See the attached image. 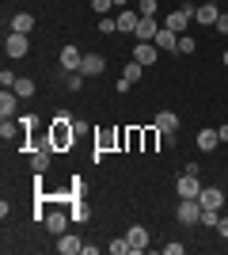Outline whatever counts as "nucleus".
Wrapping results in <instances>:
<instances>
[{
  "label": "nucleus",
  "mask_w": 228,
  "mask_h": 255,
  "mask_svg": "<svg viewBox=\"0 0 228 255\" xmlns=\"http://www.w3.org/2000/svg\"><path fill=\"white\" fill-rule=\"evenodd\" d=\"M114 8H130V0H114Z\"/></svg>",
  "instance_id": "nucleus-40"
},
{
  "label": "nucleus",
  "mask_w": 228,
  "mask_h": 255,
  "mask_svg": "<svg viewBox=\"0 0 228 255\" xmlns=\"http://www.w3.org/2000/svg\"><path fill=\"white\" fill-rule=\"evenodd\" d=\"M126 149L130 152L145 149V129H126Z\"/></svg>",
  "instance_id": "nucleus-25"
},
{
  "label": "nucleus",
  "mask_w": 228,
  "mask_h": 255,
  "mask_svg": "<svg viewBox=\"0 0 228 255\" xmlns=\"http://www.w3.org/2000/svg\"><path fill=\"white\" fill-rule=\"evenodd\" d=\"M221 61H225V69H228V50H225V53H221Z\"/></svg>",
  "instance_id": "nucleus-41"
},
{
  "label": "nucleus",
  "mask_w": 228,
  "mask_h": 255,
  "mask_svg": "<svg viewBox=\"0 0 228 255\" xmlns=\"http://www.w3.org/2000/svg\"><path fill=\"white\" fill-rule=\"evenodd\" d=\"M84 80H87V76L80 73V69H76V73H69V92H80V88H84Z\"/></svg>",
  "instance_id": "nucleus-32"
},
{
  "label": "nucleus",
  "mask_w": 228,
  "mask_h": 255,
  "mask_svg": "<svg viewBox=\"0 0 228 255\" xmlns=\"http://www.w3.org/2000/svg\"><path fill=\"white\" fill-rule=\"evenodd\" d=\"M217 133H221V141H228V122H221V126H217Z\"/></svg>",
  "instance_id": "nucleus-39"
},
{
  "label": "nucleus",
  "mask_w": 228,
  "mask_h": 255,
  "mask_svg": "<svg viewBox=\"0 0 228 255\" xmlns=\"http://www.w3.org/2000/svg\"><path fill=\"white\" fill-rule=\"evenodd\" d=\"M217 145H221V133H217V129H202V133H198V149H202V152H213Z\"/></svg>",
  "instance_id": "nucleus-21"
},
{
  "label": "nucleus",
  "mask_w": 228,
  "mask_h": 255,
  "mask_svg": "<svg viewBox=\"0 0 228 255\" xmlns=\"http://www.w3.org/2000/svg\"><path fill=\"white\" fill-rule=\"evenodd\" d=\"M152 42L160 46L163 53H179V34H175L171 27H160V31H156V38H152Z\"/></svg>",
  "instance_id": "nucleus-12"
},
{
  "label": "nucleus",
  "mask_w": 228,
  "mask_h": 255,
  "mask_svg": "<svg viewBox=\"0 0 228 255\" xmlns=\"http://www.w3.org/2000/svg\"><path fill=\"white\" fill-rule=\"evenodd\" d=\"M57 252H61V255H76V252H80V248H84V240H80V236H73V233H61V236H57Z\"/></svg>",
  "instance_id": "nucleus-19"
},
{
  "label": "nucleus",
  "mask_w": 228,
  "mask_h": 255,
  "mask_svg": "<svg viewBox=\"0 0 228 255\" xmlns=\"http://www.w3.org/2000/svg\"><path fill=\"white\" fill-rule=\"evenodd\" d=\"M202 187H206V183H198V175L183 171V179L175 183V194H179V198H198V194H202Z\"/></svg>",
  "instance_id": "nucleus-6"
},
{
  "label": "nucleus",
  "mask_w": 228,
  "mask_h": 255,
  "mask_svg": "<svg viewBox=\"0 0 228 255\" xmlns=\"http://www.w3.org/2000/svg\"><path fill=\"white\" fill-rule=\"evenodd\" d=\"M27 50H31L27 34H19V31H8V38H4V53H8V57H27Z\"/></svg>",
  "instance_id": "nucleus-5"
},
{
  "label": "nucleus",
  "mask_w": 228,
  "mask_h": 255,
  "mask_svg": "<svg viewBox=\"0 0 228 255\" xmlns=\"http://www.w3.org/2000/svg\"><path fill=\"white\" fill-rule=\"evenodd\" d=\"M50 149H54L50 141H46V145H38V149H31V171H34V175H42V171L50 168Z\"/></svg>",
  "instance_id": "nucleus-11"
},
{
  "label": "nucleus",
  "mask_w": 228,
  "mask_h": 255,
  "mask_svg": "<svg viewBox=\"0 0 228 255\" xmlns=\"http://www.w3.org/2000/svg\"><path fill=\"white\" fill-rule=\"evenodd\" d=\"M11 31H19V34H31V31H34V15H31V11H19V15L11 19Z\"/></svg>",
  "instance_id": "nucleus-22"
},
{
  "label": "nucleus",
  "mask_w": 228,
  "mask_h": 255,
  "mask_svg": "<svg viewBox=\"0 0 228 255\" xmlns=\"http://www.w3.org/2000/svg\"><path fill=\"white\" fill-rule=\"evenodd\" d=\"M217 233L228 240V213H221V221H217Z\"/></svg>",
  "instance_id": "nucleus-37"
},
{
  "label": "nucleus",
  "mask_w": 228,
  "mask_h": 255,
  "mask_svg": "<svg viewBox=\"0 0 228 255\" xmlns=\"http://www.w3.org/2000/svg\"><path fill=\"white\" fill-rule=\"evenodd\" d=\"M103 69H107V61H103L99 53H84V65H80V73H84V76H99Z\"/></svg>",
  "instance_id": "nucleus-20"
},
{
  "label": "nucleus",
  "mask_w": 228,
  "mask_h": 255,
  "mask_svg": "<svg viewBox=\"0 0 228 255\" xmlns=\"http://www.w3.org/2000/svg\"><path fill=\"white\" fill-rule=\"evenodd\" d=\"M118 31H126V34H137V27H141V11L137 8H118Z\"/></svg>",
  "instance_id": "nucleus-7"
},
{
  "label": "nucleus",
  "mask_w": 228,
  "mask_h": 255,
  "mask_svg": "<svg viewBox=\"0 0 228 255\" xmlns=\"http://www.w3.org/2000/svg\"><path fill=\"white\" fill-rule=\"evenodd\" d=\"M179 221L183 225H202V202L198 198H179Z\"/></svg>",
  "instance_id": "nucleus-4"
},
{
  "label": "nucleus",
  "mask_w": 228,
  "mask_h": 255,
  "mask_svg": "<svg viewBox=\"0 0 228 255\" xmlns=\"http://www.w3.org/2000/svg\"><path fill=\"white\" fill-rule=\"evenodd\" d=\"M198 50V42L190 38V34H179V53H194Z\"/></svg>",
  "instance_id": "nucleus-33"
},
{
  "label": "nucleus",
  "mask_w": 228,
  "mask_h": 255,
  "mask_svg": "<svg viewBox=\"0 0 228 255\" xmlns=\"http://www.w3.org/2000/svg\"><path fill=\"white\" fill-rule=\"evenodd\" d=\"M160 46H156V42H137V50H133V61H141L145 65V69H149V65H156V61H160Z\"/></svg>",
  "instance_id": "nucleus-8"
},
{
  "label": "nucleus",
  "mask_w": 228,
  "mask_h": 255,
  "mask_svg": "<svg viewBox=\"0 0 228 255\" xmlns=\"http://www.w3.org/2000/svg\"><path fill=\"white\" fill-rule=\"evenodd\" d=\"M156 129L160 133H179V115L175 111H160L156 115Z\"/></svg>",
  "instance_id": "nucleus-18"
},
{
  "label": "nucleus",
  "mask_w": 228,
  "mask_h": 255,
  "mask_svg": "<svg viewBox=\"0 0 228 255\" xmlns=\"http://www.w3.org/2000/svg\"><path fill=\"white\" fill-rule=\"evenodd\" d=\"M122 76H126L130 84H137V80L145 76V65H141V61H133V57H130V61H126V69H122Z\"/></svg>",
  "instance_id": "nucleus-23"
},
{
  "label": "nucleus",
  "mask_w": 228,
  "mask_h": 255,
  "mask_svg": "<svg viewBox=\"0 0 228 255\" xmlns=\"http://www.w3.org/2000/svg\"><path fill=\"white\" fill-rule=\"evenodd\" d=\"M15 111H19V96L11 88H4L0 92V118H15Z\"/></svg>",
  "instance_id": "nucleus-14"
},
{
  "label": "nucleus",
  "mask_w": 228,
  "mask_h": 255,
  "mask_svg": "<svg viewBox=\"0 0 228 255\" xmlns=\"http://www.w3.org/2000/svg\"><path fill=\"white\" fill-rule=\"evenodd\" d=\"M50 145H54L57 152H65V149L76 145V126H73V118H69V115L54 118V126H50Z\"/></svg>",
  "instance_id": "nucleus-1"
},
{
  "label": "nucleus",
  "mask_w": 228,
  "mask_h": 255,
  "mask_svg": "<svg viewBox=\"0 0 228 255\" xmlns=\"http://www.w3.org/2000/svg\"><path fill=\"white\" fill-rule=\"evenodd\" d=\"M118 31V19L114 15H99V34H114Z\"/></svg>",
  "instance_id": "nucleus-27"
},
{
  "label": "nucleus",
  "mask_w": 228,
  "mask_h": 255,
  "mask_svg": "<svg viewBox=\"0 0 228 255\" xmlns=\"http://www.w3.org/2000/svg\"><path fill=\"white\" fill-rule=\"evenodd\" d=\"M163 252H167V255H183V252H186V248H183V244H175V240H171V244L163 248Z\"/></svg>",
  "instance_id": "nucleus-38"
},
{
  "label": "nucleus",
  "mask_w": 228,
  "mask_h": 255,
  "mask_svg": "<svg viewBox=\"0 0 228 255\" xmlns=\"http://www.w3.org/2000/svg\"><path fill=\"white\" fill-rule=\"evenodd\" d=\"M11 92H15V96H19V99H31V96H34V80H31V76H19Z\"/></svg>",
  "instance_id": "nucleus-24"
},
{
  "label": "nucleus",
  "mask_w": 228,
  "mask_h": 255,
  "mask_svg": "<svg viewBox=\"0 0 228 255\" xmlns=\"http://www.w3.org/2000/svg\"><path fill=\"white\" fill-rule=\"evenodd\" d=\"M156 8H160V0H137V11H141V15H156Z\"/></svg>",
  "instance_id": "nucleus-30"
},
{
  "label": "nucleus",
  "mask_w": 228,
  "mask_h": 255,
  "mask_svg": "<svg viewBox=\"0 0 228 255\" xmlns=\"http://www.w3.org/2000/svg\"><path fill=\"white\" fill-rule=\"evenodd\" d=\"M217 15H221V8L213 4V0L198 4V11H194V19H198V23H206V27H213V23H217Z\"/></svg>",
  "instance_id": "nucleus-17"
},
{
  "label": "nucleus",
  "mask_w": 228,
  "mask_h": 255,
  "mask_svg": "<svg viewBox=\"0 0 228 255\" xmlns=\"http://www.w3.org/2000/svg\"><path fill=\"white\" fill-rule=\"evenodd\" d=\"M156 31H160V23H156V15H141V27H137V42H152L156 38Z\"/></svg>",
  "instance_id": "nucleus-15"
},
{
  "label": "nucleus",
  "mask_w": 228,
  "mask_h": 255,
  "mask_svg": "<svg viewBox=\"0 0 228 255\" xmlns=\"http://www.w3.org/2000/svg\"><path fill=\"white\" fill-rule=\"evenodd\" d=\"M213 27H217L221 34H228V11H221V15H217V23H213Z\"/></svg>",
  "instance_id": "nucleus-36"
},
{
  "label": "nucleus",
  "mask_w": 228,
  "mask_h": 255,
  "mask_svg": "<svg viewBox=\"0 0 228 255\" xmlns=\"http://www.w3.org/2000/svg\"><path fill=\"white\" fill-rule=\"evenodd\" d=\"M225 171H228V164H225Z\"/></svg>",
  "instance_id": "nucleus-42"
},
{
  "label": "nucleus",
  "mask_w": 228,
  "mask_h": 255,
  "mask_svg": "<svg viewBox=\"0 0 228 255\" xmlns=\"http://www.w3.org/2000/svg\"><path fill=\"white\" fill-rule=\"evenodd\" d=\"M217 221H221V210H202V225L217 229Z\"/></svg>",
  "instance_id": "nucleus-34"
},
{
  "label": "nucleus",
  "mask_w": 228,
  "mask_h": 255,
  "mask_svg": "<svg viewBox=\"0 0 228 255\" xmlns=\"http://www.w3.org/2000/svg\"><path fill=\"white\" fill-rule=\"evenodd\" d=\"M194 11H198V8H190V0H186L183 8H175V11H167V19H163V27H171L175 34H183L186 27H190V19H194Z\"/></svg>",
  "instance_id": "nucleus-3"
},
{
  "label": "nucleus",
  "mask_w": 228,
  "mask_h": 255,
  "mask_svg": "<svg viewBox=\"0 0 228 255\" xmlns=\"http://www.w3.org/2000/svg\"><path fill=\"white\" fill-rule=\"evenodd\" d=\"M15 80H19V76L11 73V69H4V73H0V84H4V88H15Z\"/></svg>",
  "instance_id": "nucleus-35"
},
{
  "label": "nucleus",
  "mask_w": 228,
  "mask_h": 255,
  "mask_svg": "<svg viewBox=\"0 0 228 255\" xmlns=\"http://www.w3.org/2000/svg\"><path fill=\"white\" fill-rule=\"evenodd\" d=\"M156 141H160V129H156V126L145 129V152H156Z\"/></svg>",
  "instance_id": "nucleus-28"
},
{
  "label": "nucleus",
  "mask_w": 228,
  "mask_h": 255,
  "mask_svg": "<svg viewBox=\"0 0 228 255\" xmlns=\"http://www.w3.org/2000/svg\"><path fill=\"white\" fill-rule=\"evenodd\" d=\"M110 255H126V252H130V240H126V236H118V240H110Z\"/></svg>",
  "instance_id": "nucleus-29"
},
{
  "label": "nucleus",
  "mask_w": 228,
  "mask_h": 255,
  "mask_svg": "<svg viewBox=\"0 0 228 255\" xmlns=\"http://www.w3.org/2000/svg\"><path fill=\"white\" fill-rule=\"evenodd\" d=\"M57 61H61V69H65V73H76V69L84 65V53H80L73 42H69L65 50H61V57H57Z\"/></svg>",
  "instance_id": "nucleus-10"
},
{
  "label": "nucleus",
  "mask_w": 228,
  "mask_h": 255,
  "mask_svg": "<svg viewBox=\"0 0 228 255\" xmlns=\"http://www.w3.org/2000/svg\"><path fill=\"white\" fill-rule=\"evenodd\" d=\"M15 126H19L15 118H4V122H0V137H4V141H11V137H15V133H19V129H15Z\"/></svg>",
  "instance_id": "nucleus-26"
},
{
  "label": "nucleus",
  "mask_w": 228,
  "mask_h": 255,
  "mask_svg": "<svg viewBox=\"0 0 228 255\" xmlns=\"http://www.w3.org/2000/svg\"><path fill=\"white\" fill-rule=\"evenodd\" d=\"M198 202H202V210H221V206H225V191H221V187H202Z\"/></svg>",
  "instance_id": "nucleus-9"
},
{
  "label": "nucleus",
  "mask_w": 228,
  "mask_h": 255,
  "mask_svg": "<svg viewBox=\"0 0 228 255\" xmlns=\"http://www.w3.org/2000/svg\"><path fill=\"white\" fill-rule=\"evenodd\" d=\"M126 240H130V252H145V248H149V229H145V225H133L130 233H126Z\"/></svg>",
  "instance_id": "nucleus-16"
},
{
  "label": "nucleus",
  "mask_w": 228,
  "mask_h": 255,
  "mask_svg": "<svg viewBox=\"0 0 228 255\" xmlns=\"http://www.w3.org/2000/svg\"><path fill=\"white\" fill-rule=\"evenodd\" d=\"M69 217H73V213H65V210H50L46 213V229H50L54 236H61L69 229Z\"/></svg>",
  "instance_id": "nucleus-13"
},
{
  "label": "nucleus",
  "mask_w": 228,
  "mask_h": 255,
  "mask_svg": "<svg viewBox=\"0 0 228 255\" xmlns=\"http://www.w3.org/2000/svg\"><path fill=\"white\" fill-rule=\"evenodd\" d=\"M110 8H114V0H91V11H95V15H110Z\"/></svg>",
  "instance_id": "nucleus-31"
},
{
  "label": "nucleus",
  "mask_w": 228,
  "mask_h": 255,
  "mask_svg": "<svg viewBox=\"0 0 228 255\" xmlns=\"http://www.w3.org/2000/svg\"><path fill=\"white\" fill-rule=\"evenodd\" d=\"M114 145H126V129H103V133H95V152H91V160H103Z\"/></svg>",
  "instance_id": "nucleus-2"
}]
</instances>
